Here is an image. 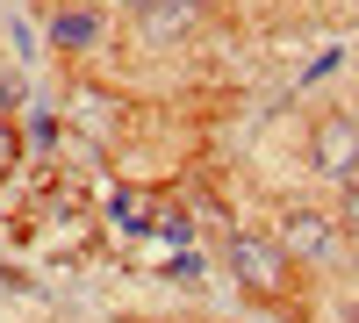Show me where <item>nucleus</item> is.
I'll return each instance as SVG.
<instances>
[{"mask_svg": "<svg viewBox=\"0 0 359 323\" xmlns=\"http://www.w3.org/2000/svg\"><path fill=\"white\" fill-rule=\"evenodd\" d=\"M316 165L323 172H359V123L352 115H331L316 130Z\"/></svg>", "mask_w": 359, "mask_h": 323, "instance_id": "nucleus-2", "label": "nucleus"}, {"mask_svg": "<svg viewBox=\"0 0 359 323\" xmlns=\"http://www.w3.org/2000/svg\"><path fill=\"white\" fill-rule=\"evenodd\" d=\"M194 0H144V43H172L180 29H187Z\"/></svg>", "mask_w": 359, "mask_h": 323, "instance_id": "nucleus-3", "label": "nucleus"}, {"mask_svg": "<svg viewBox=\"0 0 359 323\" xmlns=\"http://www.w3.org/2000/svg\"><path fill=\"white\" fill-rule=\"evenodd\" d=\"M280 252L331 259V252H338V223H331V216H309V209H294V216H280Z\"/></svg>", "mask_w": 359, "mask_h": 323, "instance_id": "nucleus-1", "label": "nucleus"}, {"mask_svg": "<svg viewBox=\"0 0 359 323\" xmlns=\"http://www.w3.org/2000/svg\"><path fill=\"white\" fill-rule=\"evenodd\" d=\"M345 223H359V180L345 187Z\"/></svg>", "mask_w": 359, "mask_h": 323, "instance_id": "nucleus-5", "label": "nucleus"}, {"mask_svg": "<svg viewBox=\"0 0 359 323\" xmlns=\"http://www.w3.org/2000/svg\"><path fill=\"white\" fill-rule=\"evenodd\" d=\"M0 165H8V123H0Z\"/></svg>", "mask_w": 359, "mask_h": 323, "instance_id": "nucleus-7", "label": "nucleus"}, {"mask_svg": "<svg viewBox=\"0 0 359 323\" xmlns=\"http://www.w3.org/2000/svg\"><path fill=\"white\" fill-rule=\"evenodd\" d=\"M230 259H237V273H245L252 287H280V252H273V245H259V238H252V245H237Z\"/></svg>", "mask_w": 359, "mask_h": 323, "instance_id": "nucleus-4", "label": "nucleus"}, {"mask_svg": "<svg viewBox=\"0 0 359 323\" xmlns=\"http://www.w3.org/2000/svg\"><path fill=\"white\" fill-rule=\"evenodd\" d=\"M8 101H15V79H8V72H0V108H8Z\"/></svg>", "mask_w": 359, "mask_h": 323, "instance_id": "nucleus-6", "label": "nucleus"}]
</instances>
